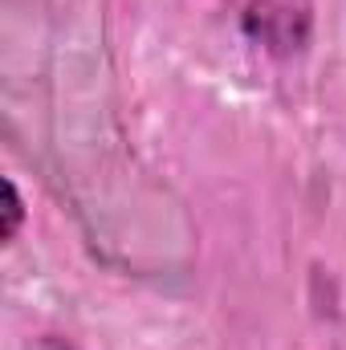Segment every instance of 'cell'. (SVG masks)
<instances>
[{
	"instance_id": "6da1fadb",
	"label": "cell",
	"mask_w": 346,
	"mask_h": 350,
	"mask_svg": "<svg viewBox=\"0 0 346 350\" xmlns=\"http://www.w3.org/2000/svg\"><path fill=\"white\" fill-rule=\"evenodd\" d=\"M241 25L269 57H302L314 37V0H249Z\"/></svg>"
},
{
	"instance_id": "7a4b0ae2",
	"label": "cell",
	"mask_w": 346,
	"mask_h": 350,
	"mask_svg": "<svg viewBox=\"0 0 346 350\" xmlns=\"http://www.w3.org/2000/svg\"><path fill=\"white\" fill-rule=\"evenodd\" d=\"M4 200H8V208H4V241H12L16 228H21V220H25V208H21V196H16L12 179H4Z\"/></svg>"
}]
</instances>
